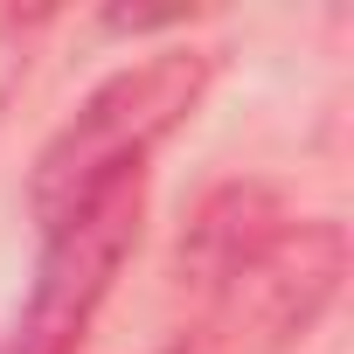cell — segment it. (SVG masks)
Wrapping results in <instances>:
<instances>
[{"label": "cell", "instance_id": "cell-5", "mask_svg": "<svg viewBox=\"0 0 354 354\" xmlns=\"http://www.w3.org/2000/svg\"><path fill=\"white\" fill-rule=\"evenodd\" d=\"M0 354H8V340H0Z\"/></svg>", "mask_w": 354, "mask_h": 354}, {"label": "cell", "instance_id": "cell-1", "mask_svg": "<svg viewBox=\"0 0 354 354\" xmlns=\"http://www.w3.org/2000/svg\"><path fill=\"white\" fill-rule=\"evenodd\" d=\"M216 84V49H153L104 77L35 153L28 174V216L49 230L77 202H91L111 181H146V160L195 118V104Z\"/></svg>", "mask_w": 354, "mask_h": 354}, {"label": "cell", "instance_id": "cell-3", "mask_svg": "<svg viewBox=\"0 0 354 354\" xmlns=\"http://www.w3.org/2000/svg\"><path fill=\"white\" fill-rule=\"evenodd\" d=\"M139 216H146V181H111L42 230V264H35V285H28L8 354H77L118 264L139 243Z\"/></svg>", "mask_w": 354, "mask_h": 354}, {"label": "cell", "instance_id": "cell-4", "mask_svg": "<svg viewBox=\"0 0 354 354\" xmlns=\"http://www.w3.org/2000/svg\"><path fill=\"white\" fill-rule=\"evenodd\" d=\"M292 223V202L271 181H223L195 202L181 243H174V285H181L188 306H202L257 243H271Z\"/></svg>", "mask_w": 354, "mask_h": 354}, {"label": "cell", "instance_id": "cell-2", "mask_svg": "<svg viewBox=\"0 0 354 354\" xmlns=\"http://www.w3.org/2000/svg\"><path fill=\"white\" fill-rule=\"evenodd\" d=\"M347 278V230L333 216H292L271 243H257L181 326L167 354H285L299 347Z\"/></svg>", "mask_w": 354, "mask_h": 354}]
</instances>
